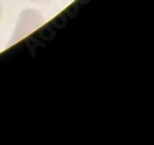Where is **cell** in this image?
<instances>
[{
  "label": "cell",
  "mask_w": 154,
  "mask_h": 145,
  "mask_svg": "<svg viewBox=\"0 0 154 145\" xmlns=\"http://www.w3.org/2000/svg\"><path fill=\"white\" fill-rule=\"evenodd\" d=\"M1 11H2V8H1V5H0V17H1Z\"/></svg>",
  "instance_id": "2"
},
{
  "label": "cell",
  "mask_w": 154,
  "mask_h": 145,
  "mask_svg": "<svg viewBox=\"0 0 154 145\" xmlns=\"http://www.w3.org/2000/svg\"><path fill=\"white\" fill-rule=\"evenodd\" d=\"M44 20L40 12L36 10H25L18 16L17 23H16L15 30L13 32V36L11 38L10 44H13L25 38L27 35H30L32 31L38 29L43 24Z\"/></svg>",
  "instance_id": "1"
}]
</instances>
